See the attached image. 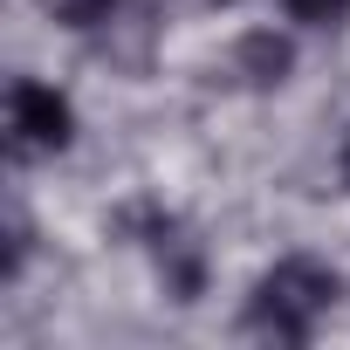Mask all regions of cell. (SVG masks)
Returning <instances> with one entry per match:
<instances>
[{
	"instance_id": "1",
	"label": "cell",
	"mask_w": 350,
	"mask_h": 350,
	"mask_svg": "<svg viewBox=\"0 0 350 350\" xmlns=\"http://www.w3.org/2000/svg\"><path fill=\"white\" fill-rule=\"evenodd\" d=\"M336 295H343V275H336V268H323V261H309V254H288V261H275V268L254 282L241 329L261 336V343H309L316 323L336 309Z\"/></svg>"
},
{
	"instance_id": "2",
	"label": "cell",
	"mask_w": 350,
	"mask_h": 350,
	"mask_svg": "<svg viewBox=\"0 0 350 350\" xmlns=\"http://www.w3.org/2000/svg\"><path fill=\"white\" fill-rule=\"evenodd\" d=\"M76 144V103L55 83L14 76L8 83V151L14 158H55Z\"/></svg>"
},
{
	"instance_id": "3",
	"label": "cell",
	"mask_w": 350,
	"mask_h": 350,
	"mask_svg": "<svg viewBox=\"0 0 350 350\" xmlns=\"http://www.w3.org/2000/svg\"><path fill=\"white\" fill-rule=\"evenodd\" d=\"M288 69H295L288 35L254 28V35H241V42H234V76H241L247 90H282V83H288Z\"/></svg>"
},
{
	"instance_id": "4",
	"label": "cell",
	"mask_w": 350,
	"mask_h": 350,
	"mask_svg": "<svg viewBox=\"0 0 350 350\" xmlns=\"http://www.w3.org/2000/svg\"><path fill=\"white\" fill-rule=\"evenodd\" d=\"M42 14L62 21V28H103L117 14V0H42Z\"/></svg>"
},
{
	"instance_id": "5",
	"label": "cell",
	"mask_w": 350,
	"mask_h": 350,
	"mask_svg": "<svg viewBox=\"0 0 350 350\" xmlns=\"http://www.w3.org/2000/svg\"><path fill=\"white\" fill-rule=\"evenodd\" d=\"M288 8V21H302V28H336L343 14H350V0H282Z\"/></svg>"
},
{
	"instance_id": "6",
	"label": "cell",
	"mask_w": 350,
	"mask_h": 350,
	"mask_svg": "<svg viewBox=\"0 0 350 350\" xmlns=\"http://www.w3.org/2000/svg\"><path fill=\"white\" fill-rule=\"evenodd\" d=\"M343 186H350V137H343Z\"/></svg>"
}]
</instances>
